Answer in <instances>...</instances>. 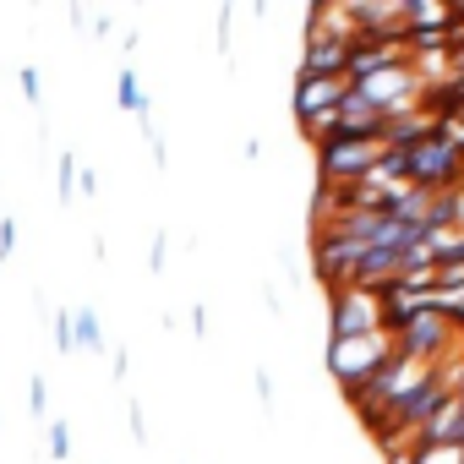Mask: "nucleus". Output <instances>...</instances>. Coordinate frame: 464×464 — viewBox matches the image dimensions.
Returning <instances> with one entry per match:
<instances>
[{
    "instance_id": "obj_12",
    "label": "nucleus",
    "mask_w": 464,
    "mask_h": 464,
    "mask_svg": "<svg viewBox=\"0 0 464 464\" xmlns=\"http://www.w3.org/2000/svg\"><path fill=\"white\" fill-rule=\"evenodd\" d=\"M164 257H169V236H164V229H153V246H148V274H164V268H169Z\"/></svg>"
},
{
    "instance_id": "obj_14",
    "label": "nucleus",
    "mask_w": 464,
    "mask_h": 464,
    "mask_svg": "<svg viewBox=\"0 0 464 464\" xmlns=\"http://www.w3.org/2000/svg\"><path fill=\"white\" fill-rule=\"evenodd\" d=\"M252 388H257L263 410H274V372H268V366H257V372H252Z\"/></svg>"
},
{
    "instance_id": "obj_19",
    "label": "nucleus",
    "mask_w": 464,
    "mask_h": 464,
    "mask_svg": "<svg viewBox=\"0 0 464 464\" xmlns=\"http://www.w3.org/2000/svg\"><path fill=\"white\" fill-rule=\"evenodd\" d=\"M263 306H268V312H274V317H279V312H285V306H279V290H274V285H263Z\"/></svg>"
},
{
    "instance_id": "obj_20",
    "label": "nucleus",
    "mask_w": 464,
    "mask_h": 464,
    "mask_svg": "<svg viewBox=\"0 0 464 464\" xmlns=\"http://www.w3.org/2000/svg\"><path fill=\"white\" fill-rule=\"evenodd\" d=\"M191 334H208V306H191Z\"/></svg>"
},
{
    "instance_id": "obj_10",
    "label": "nucleus",
    "mask_w": 464,
    "mask_h": 464,
    "mask_svg": "<svg viewBox=\"0 0 464 464\" xmlns=\"http://www.w3.org/2000/svg\"><path fill=\"white\" fill-rule=\"evenodd\" d=\"M50 328H55V350H61V355H77V334H72V312H55V317H50Z\"/></svg>"
},
{
    "instance_id": "obj_2",
    "label": "nucleus",
    "mask_w": 464,
    "mask_h": 464,
    "mask_svg": "<svg viewBox=\"0 0 464 464\" xmlns=\"http://www.w3.org/2000/svg\"><path fill=\"white\" fill-rule=\"evenodd\" d=\"M393 355V339L388 334H366V339H328V372L339 377V388H366L382 361Z\"/></svg>"
},
{
    "instance_id": "obj_17",
    "label": "nucleus",
    "mask_w": 464,
    "mask_h": 464,
    "mask_svg": "<svg viewBox=\"0 0 464 464\" xmlns=\"http://www.w3.org/2000/svg\"><path fill=\"white\" fill-rule=\"evenodd\" d=\"M126 420H131V437H137V442H148V420H142V404H137V399H131Z\"/></svg>"
},
{
    "instance_id": "obj_3",
    "label": "nucleus",
    "mask_w": 464,
    "mask_h": 464,
    "mask_svg": "<svg viewBox=\"0 0 464 464\" xmlns=\"http://www.w3.org/2000/svg\"><path fill=\"white\" fill-rule=\"evenodd\" d=\"M328 328H334V339H366V334H388V317H382V290H361V285H344V290H334Z\"/></svg>"
},
{
    "instance_id": "obj_13",
    "label": "nucleus",
    "mask_w": 464,
    "mask_h": 464,
    "mask_svg": "<svg viewBox=\"0 0 464 464\" xmlns=\"http://www.w3.org/2000/svg\"><path fill=\"white\" fill-rule=\"evenodd\" d=\"M28 410H34V415H44V410H50V382H44L39 372L28 377Z\"/></svg>"
},
{
    "instance_id": "obj_18",
    "label": "nucleus",
    "mask_w": 464,
    "mask_h": 464,
    "mask_svg": "<svg viewBox=\"0 0 464 464\" xmlns=\"http://www.w3.org/2000/svg\"><path fill=\"white\" fill-rule=\"evenodd\" d=\"M77 191L93 197V191H99V175H93V169H77Z\"/></svg>"
},
{
    "instance_id": "obj_15",
    "label": "nucleus",
    "mask_w": 464,
    "mask_h": 464,
    "mask_svg": "<svg viewBox=\"0 0 464 464\" xmlns=\"http://www.w3.org/2000/svg\"><path fill=\"white\" fill-rule=\"evenodd\" d=\"M17 88H23L28 104H39V66H23V72H17Z\"/></svg>"
},
{
    "instance_id": "obj_1",
    "label": "nucleus",
    "mask_w": 464,
    "mask_h": 464,
    "mask_svg": "<svg viewBox=\"0 0 464 464\" xmlns=\"http://www.w3.org/2000/svg\"><path fill=\"white\" fill-rule=\"evenodd\" d=\"M388 148H382V137H334V142H323L317 148V169H323V191H350L355 180H366L372 169H377V159H382Z\"/></svg>"
},
{
    "instance_id": "obj_4",
    "label": "nucleus",
    "mask_w": 464,
    "mask_h": 464,
    "mask_svg": "<svg viewBox=\"0 0 464 464\" xmlns=\"http://www.w3.org/2000/svg\"><path fill=\"white\" fill-rule=\"evenodd\" d=\"M350 34L323 28L317 17H306V44H301V77H344L350 66Z\"/></svg>"
},
{
    "instance_id": "obj_8",
    "label": "nucleus",
    "mask_w": 464,
    "mask_h": 464,
    "mask_svg": "<svg viewBox=\"0 0 464 464\" xmlns=\"http://www.w3.org/2000/svg\"><path fill=\"white\" fill-rule=\"evenodd\" d=\"M72 334H77V350H104V323L93 306H77L72 312Z\"/></svg>"
},
{
    "instance_id": "obj_11",
    "label": "nucleus",
    "mask_w": 464,
    "mask_h": 464,
    "mask_svg": "<svg viewBox=\"0 0 464 464\" xmlns=\"http://www.w3.org/2000/svg\"><path fill=\"white\" fill-rule=\"evenodd\" d=\"M72 426L66 420H50V459H72Z\"/></svg>"
},
{
    "instance_id": "obj_16",
    "label": "nucleus",
    "mask_w": 464,
    "mask_h": 464,
    "mask_svg": "<svg viewBox=\"0 0 464 464\" xmlns=\"http://www.w3.org/2000/svg\"><path fill=\"white\" fill-rule=\"evenodd\" d=\"M12 246H17V218H0V263L12 257Z\"/></svg>"
},
{
    "instance_id": "obj_9",
    "label": "nucleus",
    "mask_w": 464,
    "mask_h": 464,
    "mask_svg": "<svg viewBox=\"0 0 464 464\" xmlns=\"http://www.w3.org/2000/svg\"><path fill=\"white\" fill-rule=\"evenodd\" d=\"M55 197H61V202L77 197V159H72V153H61V164H55Z\"/></svg>"
},
{
    "instance_id": "obj_7",
    "label": "nucleus",
    "mask_w": 464,
    "mask_h": 464,
    "mask_svg": "<svg viewBox=\"0 0 464 464\" xmlns=\"http://www.w3.org/2000/svg\"><path fill=\"white\" fill-rule=\"evenodd\" d=\"M115 104L126 110V115H137V121H148L153 110H148V93H142V82H137V72L131 66H121V77H115Z\"/></svg>"
},
{
    "instance_id": "obj_6",
    "label": "nucleus",
    "mask_w": 464,
    "mask_h": 464,
    "mask_svg": "<svg viewBox=\"0 0 464 464\" xmlns=\"http://www.w3.org/2000/svg\"><path fill=\"white\" fill-rule=\"evenodd\" d=\"M459 431H464V404L448 399V404L420 426V442H459Z\"/></svg>"
},
{
    "instance_id": "obj_5",
    "label": "nucleus",
    "mask_w": 464,
    "mask_h": 464,
    "mask_svg": "<svg viewBox=\"0 0 464 464\" xmlns=\"http://www.w3.org/2000/svg\"><path fill=\"white\" fill-rule=\"evenodd\" d=\"M344 93H350L344 77H301V82H295V115H301V121L328 115V110L344 104Z\"/></svg>"
}]
</instances>
